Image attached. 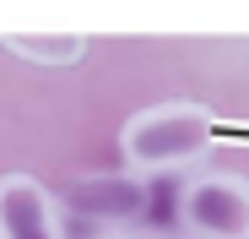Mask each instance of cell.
I'll list each match as a JSON object with an SVG mask.
<instances>
[{"label": "cell", "instance_id": "cell-1", "mask_svg": "<svg viewBox=\"0 0 249 239\" xmlns=\"http://www.w3.org/2000/svg\"><path fill=\"white\" fill-rule=\"evenodd\" d=\"M212 141H217V114L206 103H190V98H168V103L136 109L124 120L119 158H124L130 174L157 179V174L200 169V158L212 152Z\"/></svg>", "mask_w": 249, "mask_h": 239}, {"label": "cell", "instance_id": "cell-2", "mask_svg": "<svg viewBox=\"0 0 249 239\" xmlns=\"http://www.w3.org/2000/svg\"><path fill=\"white\" fill-rule=\"evenodd\" d=\"M184 239H249V174L195 169L179 185Z\"/></svg>", "mask_w": 249, "mask_h": 239}, {"label": "cell", "instance_id": "cell-3", "mask_svg": "<svg viewBox=\"0 0 249 239\" xmlns=\"http://www.w3.org/2000/svg\"><path fill=\"white\" fill-rule=\"evenodd\" d=\"M152 207V179L130 169H92L65 185V212L98 234H130Z\"/></svg>", "mask_w": 249, "mask_h": 239}, {"label": "cell", "instance_id": "cell-4", "mask_svg": "<svg viewBox=\"0 0 249 239\" xmlns=\"http://www.w3.org/2000/svg\"><path fill=\"white\" fill-rule=\"evenodd\" d=\"M0 239H65L60 201L33 174L0 179Z\"/></svg>", "mask_w": 249, "mask_h": 239}, {"label": "cell", "instance_id": "cell-5", "mask_svg": "<svg viewBox=\"0 0 249 239\" xmlns=\"http://www.w3.org/2000/svg\"><path fill=\"white\" fill-rule=\"evenodd\" d=\"M6 49L33 60V65H44V71H65V65H76L81 55H87V38L65 33V27H33V33H11Z\"/></svg>", "mask_w": 249, "mask_h": 239}, {"label": "cell", "instance_id": "cell-6", "mask_svg": "<svg viewBox=\"0 0 249 239\" xmlns=\"http://www.w3.org/2000/svg\"><path fill=\"white\" fill-rule=\"evenodd\" d=\"M98 239H174V234H157V228H130V234H98Z\"/></svg>", "mask_w": 249, "mask_h": 239}]
</instances>
